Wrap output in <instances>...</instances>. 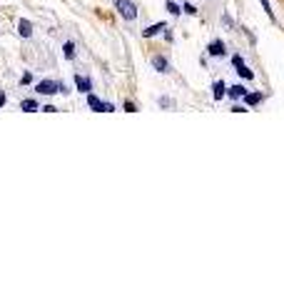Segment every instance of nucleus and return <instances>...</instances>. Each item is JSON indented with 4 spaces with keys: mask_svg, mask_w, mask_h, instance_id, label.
Wrapping results in <instances>:
<instances>
[{
    "mask_svg": "<svg viewBox=\"0 0 284 300\" xmlns=\"http://www.w3.org/2000/svg\"><path fill=\"white\" fill-rule=\"evenodd\" d=\"M259 100H262L259 93H247V95H245V103H247V105H257Z\"/></svg>",
    "mask_w": 284,
    "mask_h": 300,
    "instance_id": "4468645a",
    "label": "nucleus"
},
{
    "mask_svg": "<svg viewBox=\"0 0 284 300\" xmlns=\"http://www.w3.org/2000/svg\"><path fill=\"white\" fill-rule=\"evenodd\" d=\"M117 10H120V15L125 20H135L137 18V8H135L133 0H117Z\"/></svg>",
    "mask_w": 284,
    "mask_h": 300,
    "instance_id": "f257e3e1",
    "label": "nucleus"
},
{
    "mask_svg": "<svg viewBox=\"0 0 284 300\" xmlns=\"http://www.w3.org/2000/svg\"><path fill=\"white\" fill-rule=\"evenodd\" d=\"M87 105L95 110V113H113L115 108H113V103H102L100 98H95L93 93H87Z\"/></svg>",
    "mask_w": 284,
    "mask_h": 300,
    "instance_id": "f03ea898",
    "label": "nucleus"
},
{
    "mask_svg": "<svg viewBox=\"0 0 284 300\" xmlns=\"http://www.w3.org/2000/svg\"><path fill=\"white\" fill-rule=\"evenodd\" d=\"M152 65H155V68H157L160 73H167V70H170V63H167V60H165L162 55H157L155 60H152Z\"/></svg>",
    "mask_w": 284,
    "mask_h": 300,
    "instance_id": "6e6552de",
    "label": "nucleus"
},
{
    "mask_svg": "<svg viewBox=\"0 0 284 300\" xmlns=\"http://www.w3.org/2000/svg\"><path fill=\"white\" fill-rule=\"evenodd\" d=\"M75 85H77V90H82V93H90V88H93L90 80L82 78V75H77V78H75Z\"/></svg>",
    "mask_w": 284,
    "mask_h": 300,
    "instance_id": "0eeeda50",
    "label": "nucleus"
},
{
    "mask_svg": "<svg viewBox=\"0 0 284 300\" xmlns=\"http://www.w3.org/2000/svg\"><path fill=\"white\" fill-rule=\"evenodd\" d=\"M18 33L23 35V38H30L33 35V25L28 23V20H20V23H18Z\"/></svg>",
    "mask_w": 284,
    "mask_h": 300,
    "instance_id": "39448f33",
    "label": "nucleus"
},
{
    "mask_svg": "<svg viewBox=\"0 0 284 300\" xmlns=\"http://www.w3.org/2000/svg\"><path fill=\"white\" fill-rule=\"evenodd\" d=\"M182 10H185V13H189V15H194V13H197V8H194V5H189V3H187Z\"/></svg>",
    "mask_w": 284,
    "mask_h": 300,
    "instance_id": "a211bd4d",
    "label": "nucleus"
},
{
    "mask_svg": "<svg viewBox=\"0 0 284 300\" xmlns=\"http://www.w3.org/2000/svg\"><path fill=\"white\" fill-rule=\"evenodd\" d=\"M42 110H45V113H57V108H55V105H45V108H42Z\"/></svg>",
    "mask_w": 284,
    "mask_h": 300,
    "instance_id": "aec40b11",
    "label": "nucleus"
},
{
    "mask_svg": "<svg viewBox=\"0 0 284 300\" xmlns=\"http://www.w3.org/2000/svg\"><path fill=\"white\" fill-rule=\"evenodd\" d=\"M38 93L40 95H55V93H62V85L55 80H42V83H38Z\"/></svg>",
    "mask_w": 284,
    "mask_h": 300,
    "instance_id": "7ed1b4c3",
    "label": "nucleus"
},
{
    "mask_svg": "<svg viewBox=\"0 0 284 300\" xmlns=\"http://www.w3.org/2000/svg\"><path fill=\"white\" fill-rule=\"evenodd\" d=\"M262 5H265V10H267V15H272V8H269V0H262Z\"/></svg>",
    "mask_w": 284,
    "mask_h": 300,
    "instance_id": "6ab92c4d",
    "label": "nucleus"
},
{
    "mask_svg": "<svg viewBox=\"0 0 284 300\" xmlns=\"http://www.w3.org/2000/svg\"><path fill=\"white\" fill-rule=\"evenodd\" d=\"M3 105H5V95H3V93H0V108H3Z\"/></svg>",
    "mask_w": 284,
    "mask_h": 300,
    "instance_id": "412c9836",
    "label": "nucleus"
},
{
    "mask_svg": "<svg viewBox=\"0 0 284 300\" xmlns=\"http://www.w3.org/2000/svg\"><path fill=\"white\" fill-rule=\"evenodd\" d=\"M167 10H170L172 15H180V13H182V10H180L177 5H174V3H172V0H170V3H167Z\"/></svg>",
    "mask_w": 284,
    "mask_h": 300,
    "instance_id": "2eb2a0df",
    "label": "nucleus"
},
{
    "mask_svg": "<svg viewBox=\"0 0 284 300\" xmlns=\"http://www.w3.org/2000/svg\"><path fill=\"white\" fill-rule=\"evenodd\" d=\"M212 95H214V100L225 98V83H222V80H217V83H214V88H212Z\"/></svg>",
    "mask_w": 284,
    "mask_h": 300,
    "instance_id": "9d476101",
    "label": "nucleus"
},
{
    "mask_svg": "<svg viewBox=\"0 0 284 300\" xmlns=\"http://www.w3.org/2000/svg\"><path fill=\"white\" fill-rule=\"evenodd\" d=\"M165 28H167L165 23H157V25H150V28H145V33H142V35H145V38H152V35H157V33H160V30H165Z\"/></svg>",
    "mask_w": 284,
    "mask_h": 300,
    "instance_id": "1a4fd4ad",
    "label": "nucleus"
},
{
    "mask_svg": "<svg viewBox=\"0 0 284 300\" xmlns=\"http://www.w3.org/2000/svg\"><path fill=\"white\" fill-rule=\"evenodd\" d=\"M62 55L68 58V60L75 58V45H73V43H65V45H62Z\"/></svg>",
    "mask_w": 284,
    "mask_h": 300,
    "instance_id": "f8f14e48",
    "label": "nucleus"
},
{
    "mask_svg": "<svg viewBox=\"0 0 284 300\" xmlns=\"http://www.w3.org/2000/svg\"><path fill=\"white\" fill-rule=\"evenodd\" d=\"M20 108H23L25 113H33V110L38 108V103H35L33 98H28V100H23V103H20Z\"/></svg>",
    "mask_w": 284,
    "mask_h": 300,
    "instance_id": "ddd939ff",
    "label": "nucleus"
},
{
    "mask_svg": "<svg viewBox=\"0 0 284 300\" xmlns=\"http://www.w3.org/2000/svg\"><path fill=\"white\" fill-rule=\"evenodd\" d=\"M209 55H217V58L225 55V43L222 40H214L212 45H209Z\"/></svg>",
    "mask_w": 284,
    "mask_h": 300,
    "instance_id": "423d86ee",
    "label": "nucleus"
},
{
    "mask_svg": "<svg viewBox=\"0 0 284 300\" xmlns=\"http://www.w3.org/2000/svg\"><path fill=\"white\" fill-rule=\"evenodd\" d=\"M227 93H229L232 98H245V95H247V88H245V85H234V88H229Z\"/></svg>",
    "mask_w": 284,
    "mask_h": 300,
    "instance_id": "9b49d317",
    "label": "nucleus"
},
{
    "mask_svg": "<svg viewBox=\"0 0 284 300\" xmlns=\"http://www.w3.org/2000/svg\"><path fill=\"white\" fill-rule=\"evenodd\" d=\"M125 110H127V113H135L137 108H135V105H133V103H130V100H125Z\"/></svg>",
    "mask_w": 284,
    "mask_h": 300,
    "instance_id": "f3484780",
    "label": "nucleus"
},
{
    "mask_svg": "<svg viewBox=\"0 0 284 300\" xmlns=\"http://www.w3.org/2000/svg\"><path fill=\"white\" fill-rule=\"evenodd\" d=\"M30 83H33V75L30 73H25L23 78H20V85H30Z\"/></svg>",
    "mask_w": 284,
    "mask_h": 300,
    "instance_id": "dca6fc26",
    "label": "nucleus"
},
{
    "mask_svg": "<svg viewBox=\"0 0 284 300\" xmlns=\"http://www.w3.org/2000/svg\"><path fill=\"white\" fill-rule=\"evenodd\" d=\"M232 63H234V68H237V73H239V75H242L245 80H252V78H254V73H252V70L247 68V65H245V60H242V55H234V58H232Z\"/></svg>",
    "mask_w": 284,
    "mask_h": 300,
    "instance_id": "20e7f679",
    "label": "nucleus"
}]
</instances>
